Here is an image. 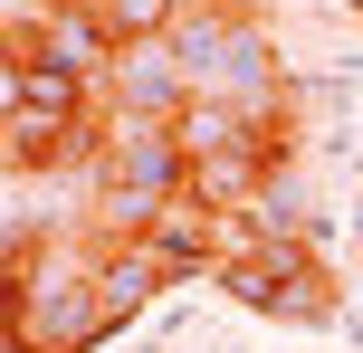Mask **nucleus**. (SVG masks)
I'll return each mask as SVG.
<instances>
[{"mask_svg": "<svg viewBox=\"0 0 363 353\" xmlns=\"http://www.w3.org/2000/svg\"><path fill=\"white\" fill-rule=\"evenodd\" d=\"M163 287H172V267L153 258L144 239H106V258H96V316H106V335H115V325H134Z\"/></svg>", "mask_w": 363, "mask_h": 353, "instance_id": "20e7f679", "label": "nucleus"}, {"mask_svg": "<svg viewBox=\"0 0 363 353\" xmlns=\"http://www.w3.org/2000/svg\"><path fill=\"white\" fill-rule=\"evenodd\" d=\"M211 287L230 306H258V316H287V325H335L345 316V277H335L296 229H258V220H249V239L220 258Z\"/></svg>", "mask_w": 363, "mask_h": 353, "instance_id": "f257e3e1", "label": "nucleus"}, {"mask_svg": "<svg viewBox=\"0 0 363 353\" xmlns=\"http://www.w3.org/2000/svg\"><path fill=\"white\" fill-rule=\"evenodd\" d=\"M0 163H10V182L96 172V163H106V115H96V125H38V115H0Z\"/></svg>", "mask_w": 363, "mask_h": 353, "instance_id": "f03ea898", "label": "nucleus"}, {"mask_svg": "<svg viewBox=\"0 0 363 353\" xmlns=\"http://www.w3.org/2000/svg\"><path fill=\"white\" fill-rule=\"evenodd\" d=\"M354 19H363V0H354Z\"/></svg>", "mask_w": 363, "mask_h": 353, "instance_id": "423d86ee", "label": "nucleus"}, {"mask_svg": "<svg viewBox=\"0 0 363 353\" xmlns=\"http://www.w3.org/2000/svg\"><path fill=\"white\" fill-rule=\"evenodd\" d=\"M0 115H38V125H96L106 115V86L67 67H0Z\"/></svg>", "mask_w": 363, "mask_h": 353, "instance_id": "7ed1b4c3", "label": "nucleus"}, {"mask_svg": "<svg viewBox=\"0 0 363 353\" xmlns=\"http://www.w3.org/2000/svg\"><path fill=\"white\" fill-rule=\"evenodd\" d=\"M86 19L106 29V48H163V38L182 29V0H86Z\"/></svg>", "mask_w": 363, "mask_h": 353, "instance_id": "39448f33", "label": "nucleus"}]
</instances>
